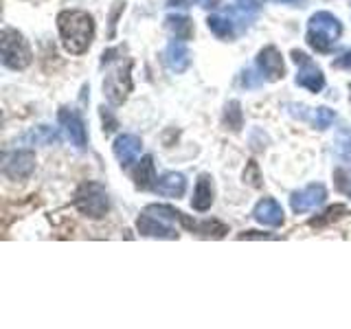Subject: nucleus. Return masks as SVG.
Masks as SVG:
<instances>
[{"mask_svg":"<svg viewBox=\"0 0 351 329\" xmlns=\"http://www.w3.org/2000/svg\"><path fill=\"white\" fill-rule=\"evenodd\" d=\"M239 239H274V235H268V233H255V230H248V233H241Z\"/></svg>","mask_w":351,"mask_h":329,"instance_id":"obj_31","label":"nucleus"},{"mask_svg":"<svg viewBox=\"0 0 351 329\" xmlns=\"http://www.w3.org/2000/svg\"><path fill=\"white\" fill-rule=\"evenodd\" d=\"M169 7H186V0H167Z\"/></svg>","mask_w":351,"mask_h":329,"instance_id":"obj_34","label":"nucleus"},{"mask_svg":"<svg viewBox=\"0 0 351 329\" xmlns=\"http://www.w3.org/2000/svg\"><path fill=\"white\" fill-rule=\"evenodd\" d=\"M141 149H143V143L136 134H123L114 141V156L119 158V162L123 164V167L138 160Z\"/></svg>","mask_w":351,"mask_h":329,"instance_id":"obj_11","label":"nucleus"},{"mask_svg":"<svg viewBox=\"0 0 351 329\" xmlns=\"http://www.w3.org/2000/svg\"><path fill=\"white\" fill-rule=\"evenodd\" d=\"M101 119H104V132L106 134H112V132L117 130V119L110 114V110H106V108H101Z\"/></svg>","mask_w":351,"mask_h":329,"instance_id":"obj_28","label":"nucleus"},{"mask_svg":"<svg viewBox=\"0 0 351 329\" xmlns=\"http://www.w3.org/2000/svg\"><path fill=\"white\" fill-rule=\"evenodd\" d=\"M340 156H343V158L351 164V141H349V143H343V145H340Z\"/></svg>","mask_w":351,"mask_h":329,"instance_id":"obj_32","label":"nucleus"},{"mask_svg":"<svg viewBox=\"0 0 351 329\" xmlns=\"http://www.w3.org/2000/svg\"><path fill=\"white\" fill-rule=\"evenodd\" d=\"M73 204L82 215L93 217V219L106 217V213L110 211L108 193L99 182H84L80 189H77Z\"/></svg>","mask_w":351,"mask_h":329,"instance_id":"obj_4","label":"nucleus"},{"mask_svg":"<svg viewBox=\"0 0 351 329\" xmlns=\"http://www.w3.org/2000/svg\"><path fill=\"white\" fill-rule=\"evenodd\" d=\"M206 25L217 38H226V40L233 38V22H230L228 18H224V16H208Z\"/></svg>","mask_w":351,"mask_h":329,"instance_id":"obj_20","label":"nucleus"},{"mask_svg":"<svg viewBox=\"0 0 351 329\" xmlns=\"http://www.w3.org/2000/svg\"><path fill=\"white\" fill-rule=\"evenodd\" d=\"M134 182L138 189H152V186L156 184V169H154L152 156H145L138 162V167L134 171Z\"/></svg>","mask_w":351,"mask_h":329,"instance_id":"obj_19","label":"nucleus"},{"mask_svg":"<svg viewBox=\"0 0 351 329\" xmlns=\"http://www.w3.org/2000/svg\"><path fill=\"white\" fill-rule=\"evenodd\" d=\"M165 25H167V29L171 31V36L176 40H191L193 33H195V27H193V20L186 18V16H169L167 20H165Z\"/></svg>","mask_w":351,"mask_h":329,"instance_id":"obj_17","label":"nucleus"},{"mask_svg":"<svg viewBox=\"0 0 351 329\" xmlns=\"http://www.w3.org/2000/svg\"><path fill=\"white\" fill-rule=\"evenodd\" d=\"M334 119H336L334 110H329V108H316L314 114H312V123L318 130H325V127H329V125L334 123Z\"/></svg>","mask_w":351,"mask_h":329,"instance_id":"obj_24","label":"nucleus"},{"mask_svg":"<svg viewBox=\"0 0 351 329\" xmlns=\"http://www.w3.org/2000/svg\"><path fill=\"white\" fill-rule=\"evenodd\" d=\"M292 60L296 62V66H301L299 75H296V84L307 88L310 93H321L325 88V75L318 66L307 58L303 51H292Z\"/></svg>","mask_w":351,"mask_h":329,"instance_id":"obj_6","label":"nucleus"},{"mask_svg":"<svg viewBox=\"0 0 351 329\" xmlns=\"http://www.w3.org/2000/svg\"><path fill=\"white\" fill-rule=\"evenodd\" d=\"M263 82H266V77H263L261 71L248 69V71L241 73V86H246V88H257V86H261Z\"/></svg>","mask_w":351,"mask_h":329,"instance_id":"obj_26","label":"nucleus"},{"mask_svg":"<svg viewBox=\"0 0 351 329\" xmlns=\"http://www.w3.org/2000/svg\"><path fill=\"white\" fill-rule=\"evenodd\" d=\"M147 213H154V215H158L162 219H178V222L184 228H189V230H195L197 228V224L193 222L191 217H186L182 211H178V208H173V206H167V204H149L147 206Z\"/></svg>","mask_w":351,"mask_h":329,"instance_id":"obj_18","label":"nucleus"},{"mask_svg":"<svg viewBox=\"0 0 351 329\" xmlns=\"http://www.w3.org/2000/svg\"><path fill=\"white\" fill-rule=\"evenodd\" d=\"M334 66H336V69H343V71H351V51H347V53L340 55V58H336Z\"/></svg>","mask_w":351,"mask_h":329,"instance_id":"obj_30","label":"nucleus"},{"mask_svg":"<svg viewBox=\"0 0 351 329\" xmlns=\"http://www.w3.org/2000/svg\"><path fill=\"white\" fill-rule=\"evenodd\" d=\"M195 211H208L213 204V180L208 175H200V180L195 184V193L191 200Z\"/></svg>","mask_w":351,"mask_h":329,"instance_id":"obj_16","label":"nucleus"},{"mask_svg":"<svg viewBox=\"0 0 351 329\" xmlns=\"http://www.w3.org/2000/svg\"><path fill=\"white\" fill-rule=\"evenodd\" d=\"M270 3H281V5H303L305 0H270Z\"/></svg>","mask_w":351,"mask_h":329,"instance_id":"obj_33","label":"nucleus"},{"mask_svg":"<svg viewBox=\"0 0 351 329\" xmlns=\"http://www.w3.org/2000/svg\"><path fill=\"white\" fill-rule=\"evenodd\" d=\"M244 182L250 184V186H255V189H259V186L263 184L261 182V171H259V164L255 160H250L246 164V171H244Z\"/></svg>","mask_w":351,"mask_h":329,"instance_id":"obj_25","label":"nucleus"},{"mask_svg":"<svg viewBox=\"0 0 351 329\" xmlns=\"http://www.w3.org/2000/svg\"><path fill=\"white\" fill-rule=\"evenodd\" d=\"M252 217H255L259 224L274 226V228L285 222L281 204L277 200H272V197H263V200H259L257 206H255V211H252Z\"/></svg>","mask_w":351,"mask_h":329,"instance_id":"obj_10","label":"nucleus"},{"mask_svg":"<svg viewBox=\"0 0 351 329\" xmlns=\"http://www.w3.org/2000/svg\"><path fill=\"white\" fill-rule=\"evenodd\" d=\"M33 138H36V143H58L60 136H58V130H51L47 125H40L36 132L31 134Z\"/></svg>","mask_w":351,"mask_h":329,"instance_id":"obj_27","label":"nucleus"},{"mask_svg":"<svg viewBox=\"0 0 351 329\" xmlns=\"http://www.w3.org/2000/svg\"><path fill=\"white\" fill-rule=\"evenodd\" d=\"M347 215V206L345 204H336V206H329L323 215H318L314 219H310V226H325V224H332L338 222L340 217Z\"/></svg>","mask_w":351,"mask_h":329,"instance_id":"obj_21","label":"nucleus"},{"mask_svg":"<svg viewBox=\"0 0 351 329\" xmlns=\"http://www.w3.org/2000/svg\"><path fill=\"white\" fill-rule=\"evenodd\" d=\"M327 197V191L323 184H310L305 189L292 193L290 197V204H292V211L294 213H307V211H314L318 208Z\"/></svg>","mask_w":351,"mask_h":329,"instance_id":"obj_8","label":"nucleus"},{"mask_svg":"<svg viewBox=\"0 0 351 329\" xmlns=\"http://www.w3.org/2000/svg\"><path fill=\"white\" fill-rule=\"evenodd\" d=\"M165 62L173 71V73H182L186 71V66L191 62V53L186 49V44L182 40H173L169 42L167 51H165Z\"/></svg>","mask_w":351,"mask_h":329,"instance_id":"obj_14","label":"nucleus"},{"mask_svg":"<svg viewBox=\"0 0 351 329\" xmlns=\"http://www.w3.org/2000/svg\"><path fill=\"white\" fill-rule=\"evenodd\" d=\"M60 123H62V127L66 130V134H69V138H71V143L75 147H80V149H84L86 147V127H84V123H82V119L77 117L75 112H71V110H66V108H62L60 110Z\"/></svg>","mask_w":351,"mask_h":329,"instance_id":"obj_12","label":"nucleus"},{"mask_svg":"<svg viewBox=\"0 0 351 329\" xmlns=\"http://www.w3.org/2000/svg\"><path fill=\"white\" fill-rule=\"evenodd\" d=\"M195 230L200 235H204V237H215V239H219V237H224L228 233V226L222 224V222H217V219H211V222H202Z\"/></svg>","mask_w":351,"mask_h":329,"instance_id":"obj_22","label":"nucleus"},{"mask_svg":"<svg viewBox=\"0 0 351 329\" xmlns=\"http://www.w3.org/2000/svg\"><path fill=\"white\" fill-rule=\"evenodd\" d=\"M33 169H36V154L29 149L11 154L3 164V173L11 180H27Z\"/></svg>","mask_w":351,"mask_h":329,"instance_id":"obj_7","label":"nucleus"},{"mask_svg":"<svg viewBox=\"0 0 351 329\" xmlns=\"http://www.w3.org/2000/svg\"><path fill=\"white\" fill-rule=\"evenodd\" d=\"M241 110H239V103L237 101H230L228 106H226V112H224V123L233 130V132H237L239 127H241Z\"/></svg>","mask_w":351,"mask_h":329,"instance_id":"obj_23","label":"nucleus"},{"mask_svg":"<svg viewBox=\"0 0 351 329\" xmlns=\"http://www.w3.org/2000/svg\"><path fill=\"white\" fill-rule=\"evenodd\" d=\"M154 189L160 195H167V197H182L184 191H186V178L182 173H176V171H169L160 175L154 184Z\"/></svg>","mask_w":351,"mask_h":329,"instance_id":"obj_15","label":"nucleus"},{"mask_svg":"<svg viewBox=\"0 0 351 329\" xmlns=\"http://www.w3.org/2000/svg\"><path fill=\"white\" fill-rule=\"evenodd\" d=\"M257 66L259 71L263 73L268 82H279L283 80L285 75V64H283V58L281 53L277 51V47H266L261 49L259 55H257Z\"/></svg>","mask_w":351,"mask_h":329,"instance_id":"obj_9","label":"nucleus"},{"mask_svg":"<svg viewBox=\"0 0 351 329\" xmlns=\"http://www.w3.org/2000/svg\"><path fill=\"white\" fill-rule=\"evenodd\" d=\"M136 228H138V233L141 235H145V237H158V239H178V233H176L173 228L169 226H165L160 224L156 217H152V215H141L136 219Z\"/></svg>","mask_w":351,"mask_h":329,"instance_id":"obj_13","label":"nucleus"},{"mask_svg":"<svg viewBox=\"0 0 351 329\" xmlns=\"http://www.w3.org/2000/svg\"><path fill=\"white\" fill-rule=\"evenodd\" d=\"M336 182H338V189L345 191L351 197V180H347L345 171H336Z\"/></svg>","mask_w":351,"mask_h":329,"instance_id":"obj_29","label":"nucleus"},{"mask_svg":"<svg viewBox=\"0 0 351 329\" xmlns=\"http://www.w3.org/2000/svg\"><path fill=\"white\" fill-rule=\"evenodd\" d=\"M101 64L108 66V75L104 80V93L112 103H123L128 93L132 90V60L123 66V49H110L104 53Z\"/></svg>","mask_w":351,"mask_h":329,"instance_id":"obj_2","label":"nucleus"},{"mask_svg":"<svg viewBox=\"0 0 351 329\" xmlns=\"http://www.w3.org/2000/svg\"><path fill=\"white\" fill-rule=\"evenodd\" d=\"M349 90H351V86H349Z\"/></svg>","mask_w":351,"mask_h":329,"instance_id":"obj_36","label":"nucleus"},{"mask_svg":"<svg viewBox=\"0 0 351 329\" xmlns=\"http://www.w3.org/2000/svg\"><path fill=\"white\" fill-rule=\"evenodd\" d=\"M195 3H200L202 7H208V3H211V0H195Z\"/></svg>","mask_w":351,"mask_h":329,"instance_id":"obj_35","label":"nucleus"},{"mask_svg":"<svg viewBox=\"0 0 351 329\" xmlns=\"http://www.w3.org/2000/svg\"><path fill=\"white\" fill-rule=\"evenodd\" d=\"M62 47L71 55H82L90 49L95 38V20L86 11H62L58 16Z\"/></svg>","mask_w":351,"mask_h":329,"instance_id":"obj_1","label":"nucleus"},{"mask_svg":"<svg viewBox=\"0 0 351 329\" xmlns=\"http://www.w3.org/2000/svg\"><path fill=\"white\" fill-rule=\"evenodd\" d=\"M343 33V25L340 20L329 14V11H318L310 18V27H307V44L316 53H329Z\"/></svg>","mask_w":351,"mask_h":329,"instance_id":"obj_3","label":"nucleus"},{"mask_svg":"<svg viewBox=\"0 0 351 329\" xmlns=\"http://www.w3.org/2000/svg\"><path fill=\"white\" fill-rule=\"evenodd\" d=\"M0 51H3V64L14 71H22L31 64L29 44L16 29H3V33H0Z\"/></svg>","mask_w":351,"mask_h":329,"instance_id":"obj_5","label":"nucleus"}]
</instances>
